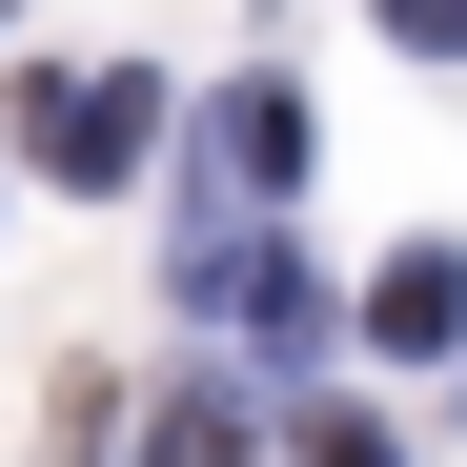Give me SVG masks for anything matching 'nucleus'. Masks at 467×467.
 Returning a JSON list of instances; mask_svg holds the SVG:
<instances>
[{"label":"nucleus","mask_w":467,"mask_h":467,"mask_svg":"<svg viewBox=\"0 0 467 467\" xmlns=\"http://www.w3.org/2000/svg\"><path fill=\"white\" fill-rule=\"evenodd\" d=\"M183 305H203V326H244V346L285 366V346H305V265H285V223L203 203V223H183Z\"/></svg>","instance_id":"f257e3e1"},{"label":"nucleus","mask_w":467,"mask_h":467,"mask_svg":"<svg viewBox=\"0 0 467 467\" xmlns=\"http://www.w3.org/2000/svg\"><path fill=\"white\" fill-rule=\"evenodd\" d=\"M142 142H163V102H142L122 61H82V82L41 61V82H21V163H61V183H122Z\"/></svg>","instance_id":"f03ea898"},{"label":"nucleus","mask_w":467,"mask_h":467,"mask_svg":"<svg viewBox=\"0 0 467 467\" xmlns=\"http://www.w3.org/2000/svg\"><path fill=\"white\" fill-rule=\"evenodd\" d=\"M223 183H244V203L305 183V102H285V82H223V122H203V203H223Z\"/></svg>","instance_id":"7ed1b4c3"},{"label":"nucleus","mask_w":467,"mask_h":467,"mask_svg":"<svg viewBox=\"0 0 467 467\" xmlns=\"http://www.w3.org/2000/svg\"><path fill=\"white\" fill-rule=\"evenodd\" d=\"M366 346H467V265H447V244H407V265L366 285Z\"/></svg>","instance_id":"20e7f679"},{"label":"nucleus","mask_w":467,"mask_h":467,"mask_svg":"<svg viewBox=\"0 0 467 467\" xmlns=\"http://www.w3.org/2000/svg\"><path fill=\"white\" fill-rule=\"evenodd\" d=\"M142 467H244V407H223V386H183V407L142 427Z\"/></svg>","instance_id":"39448f33"},{"label":"nucleus","mask_w":467,"mask_h":467,"mask_svg":"<svg viewBox=\"0 0 467 467\" xmlns=\"http://www.w3.org/2000/svg\"><path fill=\"white\" fill-rule=\"evenodd\" d=\"M386 41H407V61H467V0H386Z\"/></svg>","instance_id":"423d86ee"},{"label":"nucleus","mask_w":467,"mask_h":467,"mask_svg":"<svg viewBox=\"0 0 467 467\" xmlns=\"http://www.w3.org/2000/svg\"><path fill=\"white\" fill-rule=\"evenodd\" d=\"M305 467H386V427H366V407H326V427H305Z\"/></svg>","instance_id":"0eeeda50"},{"label":"nucleus","mask_w":467,"mask_h":467,"mask_svg":"<svg viewBox=\"0 0 467 467\" xmlns=\"http://www.w3.org/2000/svg\"><path fill=\"white\" fill-rule=\"evenodd\" d=\"M0 21H21V0H0Z\"/></svg>","instance_id":"6e6552de"}]
</instances>
